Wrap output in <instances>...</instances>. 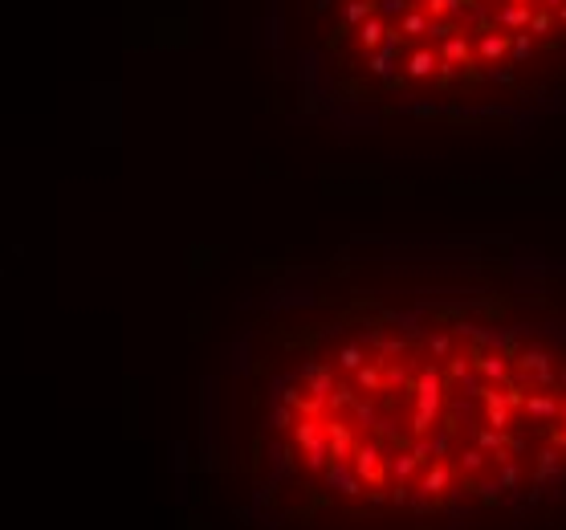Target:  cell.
<instances>
[{
  "label": "cell",
  "mask_w": 566,
  "mask_h": 530,
  "mask_svg": "<svg viewBox=\"0 0 566 530\" xmlns=\"http://www.w3.org/2000/svg\"><path fill=\"white\" fill-rule=\"evenodd\" d=\"M257 457L354 518H452L566 473V286L379 273L305 298L245 371Z\"/></svg>",
  "instance_id": "obj_1"
},
{
  "label": "cell",
  "mask_w": 566,
  "mask_h": 530,
  "mask_svg": "<svg viewBox=\"0 0 566 530\" xmlns=\"http://www.w3.org/2000/svg\"><path fill=\"white\" fill-rule=\"evenodd\" d=\"M277 61L334 106L485 119L566 98V0H273Z\"/></svg>",
  "instance_id": "obj_2"
}]
</instances>
